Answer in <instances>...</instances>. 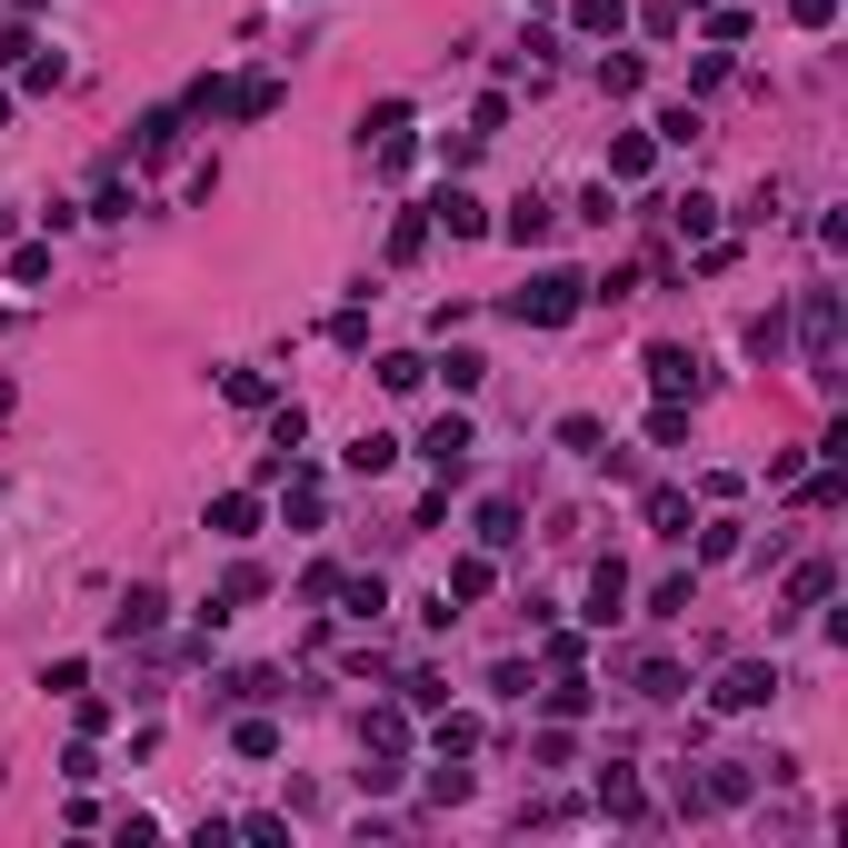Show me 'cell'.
<instances>
[{
	"label": "cell",
	"mask_w": 848,
	"mask_h": 848,
	"mask_svg": "<svg viewBox=\"0 0 848 848\" xmlns=\"http://www.w3.org/2000/svg\"><path fill=\"white\" fill-rule=\"evenodd\" d=\"M519 309H529V319H559V309H569V279H539V289H529Z\"/></svg>",
	"instance_id": "6da1fadb"
}]
</instances>
